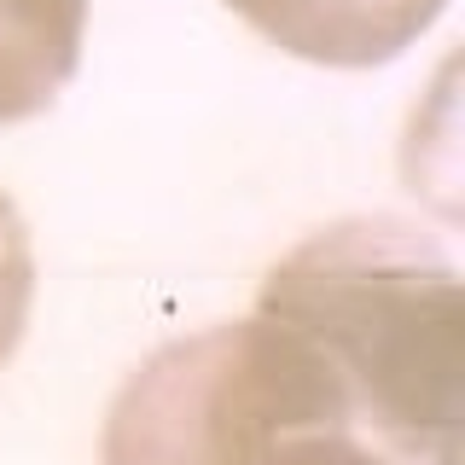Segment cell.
Listing matches in <instances>:
<instances>
[{
	"label": "cell",
	"instance_id": "1",
	"mask_svg": "<svg viewBox=\"0 0 465 465\" xmlns=\"http://www.w3.org/2000/svg\"><path fill=\"white\" fill-rule=\"evenodd\" d=\"M256 314L309 331L390 448L460 465V280L425 232L384 215L314 232L268 273Z\"/></svg>",
	"mask_w": 465,
	"mask_h": 465
},
{
	"label": "cell",
	"instance_id": "2",
	"mask_svg": "<svg viewBox=\"0 0 465 465\" xmlns=\"http://www.w3.org/2000/svg\"><path fill=\"white\" fill-rule=\"evenodd\" d=\"M309 419L367 425L343 367L309 331L251 314L157 349L128 378L105 419V465H256Z\"/></svg>",
	"mask_w": 465,
	"mask_h": 465
},
{
	"label": "cell",
	"instance_id": "3",
	"mask_svg": "<svg viewBox=\"0 0 465 465\" xmlns=\"http://www.w3.org/2000/svg\"><path fill=\"white\" fill-rule=\"evenodd\" d=\"M280 53L326 70H372L413 47L448 0H227Z\"/></svg>",
	"mask_w": 465,
	"mask_h": 465
},
{
	"label": "cell",
	"instance_id": "4",
	"mask_svg": "<svg viewBox=\"0 0 465 465\" xmlns=\"http://www.w3.org/2000/svg\"><path fill=\"white\" fill-rule=\"evenodd\" d=\"M87 0H0V123L53 111L82 64Z\"/></svg>",
	"mask_w": 465,
	"mask_h": 465
},
{
	"label": "cell",
	"instance_id": "5",
	"mask_svg": "<svg viewBox=\"0 0 465 465\" xmlns=\"http://www.w3.org/2000/svg\"><path fill=\"white\" fill-rule=\"evenodd\" d=\"M29 302H35V244H29L18 203L0 193V367L24 343Z\"/></svg>",
	"mask_w": 465,
	"mask_h": 465
}]
</instances>
